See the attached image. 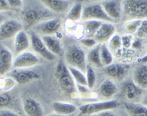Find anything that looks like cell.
<instances>
[{
	"instance_id": "6da1fadb",
	"label": "cell",
	"mask_w": 147,
	"mask_h": 116,
	"mask_svg": "<svg viewBox=\"0 0 147 116\" xmlns=\"http://www.w3.org/2000/svg\"><path fill=\"white\" fill-rule=\"evenodd\" d=\"M54 77L65 94L71 97L74 96V95H79L77 90V84L74 82L65 62L59 61L57 64L54 70Z\"/></svg>"
},
{
	"instance_id": "7a4b0ae2",
	"label": "cell",
	"mask_w": 147,
	"mask_h": 116,
	"mask_svg": "<svg viewBox=\"0 0 147 116\" xmlns=\"http://www.w3.org/2000/svg\"><path fill=\"white\" fill-rule=\"evenodd\" d=\"M65 60L68 67H73L86 73L87 69V56L83 48L77 45H68L64 51Z\"/></svg>"
},
{
	"instance_id": "3957f363",
	"label": "cell",
	"mask_w": 147,
	"mask_h": 116,
	"mask_svg": "<svg viewBox=\"0 0 147 116\" xmlns=\"http://www.w3.org/2000/svg\"><path fill=\"white\" fill-rule=\"evenodd\" d=\"M123 16L131 20H147V0L123 1Z\"/></svg>"
},
{
	"instance_id": "277c9868",
	"label": "cell",
	"mask_w": 147,
	"mask_h": 116,
	"mask_svg": "<svg viewBox=\"0 0 147 116\" xmlns=\"http://www.w3.org/2000/svg\"><path fill=\"white\" fill-rule=\"evenodd\" d=\"M53 13L43 5L42 7H28L24 9L22 18L28 26H35L40 22L52 19Z\"/></svg>"
},
{
	"instance_id": "5b68a950",
	"label": "cell",
	"mask_w": 147,
	"mask_h": 116,
	"mask_svg": "<svg viewBox=\"0 0 147 116\" xmlns=\"http://www.w3.org/2000/svg\"><path fill=\"white\" fill-rule=\"evenodd\" d=\"M119 106V103L116 100H102V101L91 102L83 104L79 107L81 115L91 116L96 115L105 111L113 110Z\"/></svg>"
},
{
	"instance_id": "8992f818",
	"label": "cell",
	"mask_w": 147,
	"mask_h": 116,
	"mask_svg": "<svg viewBox=\"0 0 147 116\" xmlns=\"http://www.w3.org/2000/svg\"><path fill=\"white\" fill-rule=\"evenodd\" d=\"M82 20L83 22L87 20H97L102 22H115L106 14L100 2H93L83 5Z\"/></svg>"
},
{
	"instance_id": "52a82bcc",
	"label": "cell",
	"mask_w": 147,
	"mask_h": 116,
	"mask_svg": "<svg viewBox=\"0 0 147 116\" xmlns=\"http://www.w3.org/2000/svg\"><path fill=\"white\" fill-rule=\"evenodd\" d=\"M31 39V46L36 55H40L48 61H53L56 59V56L48 49L42 37L34 31L29 34Z\"/></svg>"
},
{
	"instance_id": "ba28073f",
	"label": "cell",
	"mask_w": 147,
	"mask_h": 116,
	"mask_svg": "<svg viewBox=\"0 0 147 116\" xmlns=\"http://www.w3.org/2000/svg\"><path fill=\"white\" fill-rule=\"evenodd\" d=\"M39 57L34 52L26 51L16 55L13 60V67L15 69H28L39 63Z\"/></svg>"
},
{
	"instance_id": "9c48e42d",
	"label": "cell",
	"mask_w": 147,
	"mask_h": 116,
	"mask_svg": "<svg viewBox=\"0 0 147 116\" xmlns=\"http://www.w3.org/2000/svg\"><path fill=\"white\" fill-rule=\"evenodd\" d=\"M61 24V20L59 18H52L35 25L34 27V31H33L42 37L54 35L59 30Z\"/></svg>"
},
{
	"instance_id": "30bf717a",
	"label": "cell",
	"mask_w": 147,
	"mask_h": 116,
	"mask_svg": "<svg viewBox=\"0 0 147 116\" xmlns=\"http://www.w3.org/2000/svg\"><path fill=\"white\" fill-rule=\"evenodd\" d=\"M22 25L16 20H7L0 25V41L15 37L16 35L22 31Z\"/></svg>"
},
{
	"instance_id": "8fae6325",
	"label": "cell",
	"mask_w": 147,
	"mask_h": 116,
	"mask_svg": "<svg viewBox=\"0 0 147 116\" xmlns=\"http://www.w3.org/2000/svg\"><path fill=\"white\" fill-rule=\"evenodd\" d=\"M122 92L124 97L129 101L132 103H138L142 100L144 95V90L140 88L133 81H127L124 83L122 88Z\"/></svg>"
},
{
	"instance_id": "7c38bea8",
	"label": "cell",
	"mask_w": 147,
	"mask_h": 116,
	"mask_svg": "<svg viewBox=\"0 0 147 116\" xmlns=\"http://www.w3.org/2000/svg\"><path fill=\"white\" fill-rule=\"evenodd\" d=\"M100 3L108 16L114 22L120 20L123 16V1H103Z\"/></svg>"
},
{
	"instance_id": "4fadbf2b",
	"label": "cell",
	"mask_w": 147,
	"mask_h": 116,
	"mask_svg": "<svg viewBox=\"0 0 147 116\" xmlns=\"http://www.w3.org/2000/svg\"><path fill=\"white\" fill-rule=\"evenodd\" d=\"M10 76L19 84H26L32 80L40 78L37 71L31 69H14L10 73Z\"/></svg>"
},
{
	"instance_id": "5bb4252c",
	"label": "cell",
	"mask_w": 147,
	"mask_h": 116,
	"mask_svg": "<svg viewBox=\"0 0 147 116\" xmlns=\"http://www.w3.org/2000/svg\"><path fill=\"white\" fill-rule=\"evenodd\" d=\"M13 57L11 51L0 43V77L9 73L13 64Z\"/></svg>"
},
{
	"instance_id": "9a60e30c",
	"label": "cell",
	"mask_w": 147,
	"mask_h": 116,
	"mask_svg": "<svg viewBox=\"0 0 147 116\" xmlns=\"http://www.w3.org/2000/svg\"><path fill=\"white\" fill-rule=\"evenodd\" d=\"M116 34V27L112 22H102L94 38L98 44L106 43Z\"/></svg>"
},
{
	"instance_id": "2e32d148",
	"label": "cell",
	"mask_w": 147,
	"mask_h": 116,
	"mask_svg": "<svg viewBox=\"0 0 147 116\" xmlns=\"http://www.w3.org/2000/svg\"><path fill=\"white\" fill-rule=\"evenodd\" d=\"M42 4L54 14L68 13L71 7L72 2L67 0H42Z\"/></svg>"
},
{
	"instance_id": "e0dca14e",
	"label": "cell",
	"mask_w": 147,
	"mask_h": 116,
	"mask_svg": "<svg viewBox=\"0 0 147 116\" xmlns=\"http://www.w3.org/2000/svg\"><path fill=\"white\" fill-rule=\"evenodd\" d=\"M23 110L27 116H45L41 104L32 98H27L23 100Z\"/></svg>"
},
{
	"instance_id": "ac0fdd59",
	"label": "cell",
	"mask_w": 147,
	"mask_h": 116,
	"mask_svg": "<svg viewBox=\"0 0 147 116\" xmlns=\"http://www.w3.org/2000/svg\"><path fill=\"white\" fill-rule=\"evenodd\" d=\"M117 92V87L112 80L106 79L102 81L97 89V95L99 97L106 99V100H111Z\"/></svg>"
},
{
	"instance_id": "d6986e66",
	"label": "cell",
	"mask_w": 147,
	"mask_h": 116,
	"mask_svg": "<svg viewBox=\"0 0 147 116\" xmlns=\"http://www.w3.org/2000/svg\"><path fill=\"white\" fill-rule=\"evenodd\" d=\"M31 45V39L30 36L25 32V31H21L16 34L14 37L13 42V48L14 52L16 55L25 52L28 50V48Z\"/></svg>"
},
{
	"instance_id": "ffe728a7",
	"label": "cell",
	"mask_w": 147,
	"mask_h": 116,
	"mask_svg": "<svg viewBox=\"0 0 147 116\" xmlns=\"http://www.w3.org/2000/svg\"><path fill=\"white\" fill-rule=\"evenodd\" d=\"M41 37L48 49L56 57L62 56L63 54H64V50H63L62 42L59 37L54 35L43 36Z\"/></svg>"
},
{
	"instance_id": "44dd1931",
	"label": "cell",
	"mask_w": 147,
	"mask_h": 116,
	"mask_svg": "<svg viewBox=\"0 0 147 116\" xmlns=\"http://www.w3.org/2000/svg\"><path fill=\"white\" fill-rule=\"evenodd\" d=\"M133 82L144 90H147V66H137L133 72Z\"/></svg>"
},
{
	"instance_id": "7402d4cb",
	"label": "cell",
	"mask_w": 147,
	"mask_h": 116,
	"mask_svg": "<svg viewBox=\"0 0 147 116\" xmlns=\"http://www.w3.org/2000/svg\"><path fill=\"white\" fill-rule=\"evenodd\" d=\"M127 66L120 63H112L105 68V73L115 80H122L126 75Z\"/></svg>"
},
{
	"instance_id": "603a6c76",
	"label": "cell",
	"mask_w": 147,
	"mask_h": 116,
	"mask_svg": "<svg viewBox=\"0 0 147 116\" xmlns=\"http://www.w3.org/2000/svg\"><path fill=\"white\" fill-rule=\"evenodd\" d=\"M52 108L54 113L57 114L66 116L73 115L77 110V106L74 104L62 101H56L53 103Z\"/></svg>"
},
{
	"instance_id": "cb8c5ba5",
	"label": "cell",
	"mask_w": 147,
	"mask_h": 116,
	"mask_svg": "<svg viewBox=\"0 0 147 116\" xmlns=\"http://www.w3.org/2000/svg\"><path fill=\"white\" fill-rule=\"evenodd\" d=\"M123 108L129 116H147V107L140 103L125 102Z\"/></svg>"
},
{
	"instance_id": "d4e9b609",
	"label": "cell",
	"mask_w": 147,
	"mask_h": 116,
	"mask_svg": "<svg viewBox=\"0 0 147 116\" xmlns=\"http://www.w3.org/2000/svg\"><path fill=\"white\" fill-rule=\"evenodd\" d=\"M100 51V44H98L94 48H91V50L87 54V62L89 63L88 65L92 66V67H97V68L102 67Z\"/></svg>"
},
{
	"instance_id": "484cf974",
	"label": "cell",
	"mask_w": 147,
	"mask_h": 116,
	"mask_svg": "<svg viewBox=\"0 0 147 116\" xmlns=\"http://www.w3.org/2000/svg\"><path fill=\"white\" fill-rule=\"evenodd\" d=\"M83 11V5L82 2H77L73 4L70 10L67 13L68 20L73 22H77L82 20Z\"/></svg>"
},
{
	"instance_id": "4316f807",
	"label": "cell",
	"mask_w": 147,
	"mask_h": 116,
	"mask_svg": "<svg viewBox=\"0 0 147 116\" xmlns=\"http://www.w3.org/2000/svg\"><path fill=\"white\" fill-rule=\"evenodd\" d=\"M102 22L97 20H87L83 22V30L87 35V37H94Z\"/></svg>"
},
{
	"instance_id": "83f0119b",
	"label": "cell",
	"mask_w": 147,
	"mask_h": 116,
	"mask_svg": "<svg viewBox=\"0 0 147 116\" xmlns=\"http://www.w3.org/2000/svg\"><path fill=\"white\" fill-rule=\"evenodd\" d=\"M100 59L102 66H109L113 63V55L106 43L100 44Z\"/></svg>"
},
{
	"instance_id": "f1b7e54d",
	"label": "cell",
	"mask_w": 147,
	"mask_h": 116,
	"mask_svg": "<svg viewBox=\"0 0 147 116\" xmlns=\"http://www.w3.org/2000/svg\"><path fill=\"white\" fill-rule=\"evenodd\" d=\"M68 69H69L71 75L77 85L87 86L86 73L83 72L80 70L77 69L73 68V67H68Z\"/></svg>"
},
{
	"instance_id": "f546056e",
	"label": "cell",
	"mask_w": 147,
	"mask_h": 116,
	"mask_svg": "<svg viewBox=\"0 0 147 116\" xmlns=\"http://www.w3.org/2000/svg\"><path fill=\"white\" fill-rule=\"evenodd\" d=\"M142 20H131L124 24L123 29L127 35L135 34L140 28Z\"/></svg>"
},
{
	"instance_id": "4dcf8cb0",
	"label": "cell",
	"mask_w": 147,
	"mask_h": 116,
	"mask_svg": "<svg viewBox=\"0 0 147 116\" xmlns=\"http://www.w3.org/2000/svg\"><path fill=\"white\" fill-rule=\"evenodd\" d=\"M77 92L80 97L86 99V100H94L98 97L97 93L93 92L92 89H90L88 86L77 85Z\"/></svg>"
},
{
	"instance_id": "1f68e13d",
	"label": "cell",
	"mask_w": 147,
	"mask_h": 116,
	"mask_svg": "<svg viewBox=\"0 0 147 116\" xmlns=\"http://www.w3.org/2000/svg\"><path fill=\"white\" fill-rule=\"evenodd\" d=\"M86 81H87V86L90 89H93L94 87L96 81H97V75L95 73L94 68L92 66L88 64L87 69L86 71Z\"/></svg>"
},
{
	"instance_id": "d6a6232c",
	"label": "cell",
	"mask_w": 147,
	"mask_h": 116,
	"mask_svg": "<svg viewBox=\"0 0 147 116\" xmlns=\"http://www.w3.org/2000/svg\"><path fill=\"white\" fill-rule=\"evenodd\" d=\"M109 45L108 46L110 48V50L117 51L119 48H121L122 45V37L118 34H115L111 38L109 41L108 42Z\"/></svg>"
},
{
	"instance_id": "836d02e7",
	"label": "cell",
	"mask_w": 147,
	"mask_h": 116,
	"mask_svg": "<svg viewBox=\"0 0 147 116\" xmlns=\"http://www.w3.org/2000/svg\"><path fill=\"white\" fill-rule=\"evenodd\" d=\"M12 102L11 95L7 92H1L0 93V109H5Z\"/></svg>"
},
{
	"instance_id": "e575fe53",
	"label": "cell",
	"mask_w": 147,
	"mask_h": 116,
	"mask_svg": "<svg viewBox=\"0 0 147 116\" xmlns=\"http://www.w3.org/2000/svg\"><path fill=\"white\" fill-rule=\"evenodd\" d=\"M80 43L83 46L90 48H94L97 45H98V43H97V41L95 40V39L94 37H85L81 39Z\"/></svg>"
},
{
	"instance_id": "d590c367",
	"label": "cell",
	"mask_w": 147,
	"mask_h": 116,
	"mask_svg": "<svg viewBox=\"0 0 147 116\" xmlns=\"http://www.w3.org/2000/svg\"><path fill=\"white\" fill-rule=\"evenodd\" d=\"M137 35L140 38L146 37H147V20H143L140 28L137 32Z\"/></svg>"
},
{
	"instance_id": "8d00e7d4",
	"label": "cell",
	"mask_w": 147,
	"mask_h": 116,
	"mask_svg": "<svg viewBox=\"0 0 147 116\" xmlns=\"http://www.w3.org/2000/svg\"><path fill=\"white\" fill-rule=\"evenodd\" d=\"M7 3L11 8H20L23 5V2L21 0H7Z\"/></svg>"
},
{
	"instance_id": "74e56055",
	"label": "cell",
	"mask_w": 147,
	"mask_h": 116,
	"mask_svg": "<svg viewBox=\"0 0 147 116\" xmlns=\"http://www.w3.org/2000/svg\"><path fill=\"white\" fill-rule=\"evenodd\" d=\"M132 41L129 35H124L122 37V45L125 48H129L131 46Z\"/></svg>"
},
{
	"instance_id": "f35d334b",
	"label": "cell",
	"mask_w": 147,
	"mask_h": 116,
	"mask_svg": "<svg viewBox=\"0 0 147 116\" xmlns=\"http://www.w3.org/2000/svg\"><path fill=\"white\" fill-rule=\"evenodd\" d=\"M0 116H20L17 113L7 109H0Z\"/></svg>"
},
{
	"instance_id": "ab89813d",
	"label": "cell",
	"mask_w": 147,
	"mask_h": 116,
	"mask_svg": "<svg viewBox=\"0 0 147 116\" xmlns=\"http://www.w3.org/2000/svg\"><path fill=\"white\" fill-rule=\"evenodd\" d=\"M11 7L7 3V1L5 0H0V12L1 11H9Z\"/></svg>"
},
{
	"instance_id": "60d3db41",
	"label": "cell",
	"mask_w": 147,
	"mask_h": 116,
	"mask_svg": "<svg viewBox=\"0 0 147 116\" xmlns=\"http://www.w3.org/2000/svg\"><path fill=\"white\" fill-rule=\"evenodd\" d=\"M97 116H117L115 114V113L112 112V110L109 111H105V112H102V113H100V114L97 115Z\"/></svg>"
},
{
	"instance_id": "b9f144b4",
	"label": "cell",
	"mask_w": 147,
	"mask_h": 116,
	"mask_svg": "<svg viewBox=\"0 0 147 116\" xmlns=\"http://www.w3.org/2000/svg\"><path fill=\"white\" fill-rule=\"evenodd\" d=\"M131 47L133 48H140L141 47V41L140 39H135V41L132 42V44H131Z\"/></svg>"
},
{
	"instance_id": "7bdbcfd3",
	"label": "cell",
	"mask_w": 147,
	"mask_h": 116,
	"mask_svg": "<svg viewBox=\"0 0 147 116\" xmlns=\"http://www.w3.org/2000/svg\"><path fill=\"white\" fill-rule=\"evenodd\" d=\"M141 104L145 106L146 107H147V90L145 93H144V95L143 97V99L141 100Z\"/></svg>"
},
{
	"instance_id": "ee69618b",
	"label": "cell",
	"mask_w": 147,
	"mask_h": 116,
	"mask_svg": "<svg viewBox=\"0 0 147 116\" xmlns=\"http://www.w3.org/2000/svg\"><path fill=\"white\" fill-rule=\"evenodd\" d=\"M139 62H141V63H143V64H145V63H147V54H146L145 56H144L143 57H141V58H140L139 59Z\"/></svg>"
},
{
	"instance_id": "f6af8a7d",
	"label": "cell",
	"mask_w": 147,
	"mask_h": 116,
	"mask_svg": "<svg viewBox=\"0 0 147 116\" xmlns=\"http://www.w3.org/2000/svg\"><path fill=\"white\" fill-rule=\"evenodd\" d=\"M5 21V16L2 15V14L0 13V25H2Z\"/></svg>"
},
{
	"instance_id": "bcb514c9",
	"label": "cell",
	"mask_w": 147,
	"mask_h": 116,
	"mask_svg": "<svg viewBox=\"0 0 147 116\" xmlns=\"http://www.w3.org/2000/svg\"><path fill=\"white\" fill-rule=\"evenodd\" d=\"M47 116H66V115H62L57 114V113H53V114L49 115H47ZM71 116H72V115H71Z\"/></svg>"
},
{
	"instance_id": "7dc6e473",
	"label": "cell",
	"mask_w": 147,
	"mask_h": 116,
	"mask_svg": "<svg viewBox=\"0 0 147 116\" xmlns=\"http://www.w3.org/2000/svg\"><path fill=\"white\" fill-rule=\"evenodd\" d=\"M91 116H97V115H91Z\"/></svg>"
}]
</instances>
